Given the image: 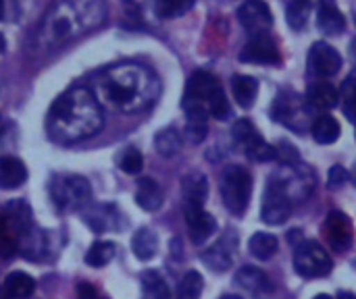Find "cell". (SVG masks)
I'll return each mask as SVG.
<instances>
[{"mask_svg": "<svg viewBox=\"0 0 356 299\" xmlns=\"http://www.w3.org/2000/svg\"><path fill=\"white\" fill-rule=\"evenodd\" d=\"M161 94L159 77L144 65L121 62L104 69L94 81V96L100 106L119 112H138L156 102Z\"/></svg>", "mask_w": 356, "mask_h": 299, "instance_id": "obj_1", "label": "cell"}, {"mask_svg": "<svg viewBox=\"0 0 356 299\" xmlns=\"http://www.w3.org/2000/svg\"><path fill=\"white\" fill-rule=\"evenodd\" d=\"M102 129V106L88 87H71L48 110L46 131L56 144H77Z\"/></svg>", "mask_w": 356, "mask_h": 299, "instance_id": "obj_2", "label": "cell"}, {"mask_svg": "<svg viewBox=\"0 0 356 299\" xmlns=\"http://www.w3.org/2000/svg\"><path fill=\"white\" fill-rule=\"evenodd\" d=\"M252 196V177L244 166L229 164L221 175V198L232 214H244Z\"/></svg>", "mask_w": 356, "mask_h": 299, "instance_id": "obj_3", "label": "cell"}, {"mask_svg": "<svg viewBox=\"0 0 356 299\" xmlns=\"http://www.w3.org/2000/svg\"><path fill=\"white\" fill-rule=\"evenodd\" d=\"M50 198L58 210H83L92 200V187L79 175H56L50 183Z\"/></svg>", "mask_w": 356, "mask_h": 299, "instance_id": "obj_4", "label": "cell"}, {"mask_svg": "<svg viewBox=\"0 0 356 299\" xmlns=\"http://www.w3.org/2000/svg\"><path fill=\"white\" fill-rule=\"evenodd\" d=\"M294 268L305 279H321L332 273L334 262L321 244L302 239L294 248Z\"/></svg>", "mask_w": 356, "mask_h": 299, "instance_id": "obj_5", "label": "cell"}, {"mask_svg": "<svg viewBox=\"0 0 356 299\" xmlns=\"http://www.w3.org/2000/svg\"><path fill=\"white\" fill-rule=\"evenodd\" d=\"M232 135H234V142L244 150V154L250 160H254V162H269V160H275L277 158L275 146L267 144L261 137L259 129L248 119L236 121V125L232 129Z\"/></svg>", "mask_w": 356, "mask_h": 299, "instance_id": "obj_6", "label": "cell"}, {"mask_svg": "<svg viewBox=\"0 0 356 299\" xmlns=\"http://www.w3.org/2000/svg\"><path fill=\"white\" fill-rule=\"evenodd\" d=\"M307 67L311 75L327 79V77H334L342 69V56L334 46L325 42H315L309 50Z\"/></svg>", "mask_w": 356, "mask_h": 299, "instance_id": "obj_7", "label": "cell"}, {"mask_svg": "<svg viewBox=\"0 0 356 299\" xmlns=\"http://www.w3.org/2000/svg\"><path fill=\"white\" fill-rule=\"evenodd\" d=\"M240 60L252 65H277L282 58L275 40L265 31V33H252V37L240 52Z\"/></svg>", "mask_w": 356, "mask_h": 299, "instance_id": "obj_8", "label": "cell"}, {"mask_svg": "<svg viewBox=\"0 0 356 299\" xmlns=\"http://www.w3.org/2000/svg\"><path fill=\"white\" fill-rule=\"evenodd\" d=\"M217 87H219V81L213 73L196 71L186 85V94H184V102H181L184 110L186 108H207V102Z\"/></svg>", "mask_w": 356, "mask_h": 299, "instance_id": "obj_9", "label": "cell"}, {"mask_svg": "<svg viewBox=\"0 0 356 299\" xmlns=\"http://www.w3.org/2000/svg\"><path fill=\"white\" fill-rule=\"evenodd\" d=\"M292 212V200L271 181L265 198H263V208H261V216L267 225H284L290 219Z\"/></svg>", "mask_w": 356, "mask_h": 299, "instance_id": "obj_10", "label": "cell"}, {"mask_svg": "<svg viewBox=\"0 0 356 299\" xmlns=\"http://www.w3.org/2000/svg\"><path fill=\"white\" fill-rule=\"evenodd\" d=\"M234 283L252 299H269L275 291V285L271 283L267 273H263L261 268H254V266L240 268L236 273Z\"/></svg>", "mask_w": 356, "mask_h": 299, "instance_id": "obj_11", "label": "cell"}, {"mask_svg": "<svg viewBox=\"0 0 356 299\" xmlns=\"http://www.w3.org/2000/svg\"><path fill=\"white\" fill-rule=\"evenodd\" d=\"M238 19L248 33H265L273 25V15L265 0H246L238 8Z\"/></svg>", "mask_w": 356, "mask_h": 299, "instance_id": "obj_12", "label": "cell"}, {"mask_svg": "<svg viewBox=\"0 0 356 299\" xmlns=\"http://www.w3.org/2000/svg\"><path fill=\"white\" fill-rule=\"evenodd\" d=\"M323 233L327 237V244L336 252H346L353 246V223L340 210L330 212V216L325 219V225H323Z\"/></svg>", "mask_w": 356, "mask_h": 299, "instance_id": "obj_13", "label": "cell"}, {"mask_svg": "<svg viewBox=\"0 0 356 299\" xmlns=\"http://www.w3.org/2000/svg\"><path fill=\"white\" fill-rule=\"evenodd\" d=\"M186 212V223H188V231H190V239L196 246H202L204 241H209V237L215 235L217 231V221L213 214H209L204 208H188Z\"/></svg>", "mask_w": 356, "mask_h": 299, "instance_id": "obj_14", "label": "cell"}, {"mask_svg": "<svg viewBox=\"0 0 356 299\" xmlns=\"http://www.w3.org/2000/svg\"><path fill=\"white\" fill-rule=\"evenodd\" d=\"M83 221L86 225L94 231V233H106V231H115L121 227V214L115 206L108 204H94L90 208L83 210Z\"/></svg>", "mask_w": 356, "mask_h": 299, "instance_id": "obj_15", "label": "cell"}, {"mask_svg": "<svg viewBox=\"0 0 356 299\" xmlns=\"http://www.w3.org/2000/svg\"><path fill=\"white\" fill-rule=\"evenodd\" d=\"M234 256H236V237H223L213 248H209L200 258L211 271L225 273L234 264Z\"/></svg>", "mask_w": 356, "mask_h": 299, "instance_id": "obj_16", "label": "cell"}, {"mask_svg": "<svg viewBox=\"0 0 356 299\" xmlns=\"http://www.w3.org/2000/svg\"><path fill=\"white\" fill-rule=\"evenodd\" d=\"M4 216H6V225H8V233L13 231L17 235V239H21L23 235H27L33 229L31 208L23 200H13L4 210Z\"/></svg>", "mask_w": 356, "mask_h": 299, "instance_id": "obj_17", "label": "cell"}, {"mask_svg": "<svg viewBox=\"0 0 356 299\" xmlns=\"http://www.w3.org/2000/svg\"><path fill=\"white\" fill-rule=\"evenodd\" d=\"M181 191H184V210L204 208L209 196V181L202 173H190L181 183Z\"/></svg>", "mask_w": 356, "mask_h": 299, "instance_id": "obj_18", "label": "cell"}, {"mask_svg": "<svg viewBox=\"0 0 356 299\" xmlns=\"http://www.w3.org/2000/svg\"><path fill=\"white\" fill-rule=\"evenodd\" d=\"M317 25L327 35H338L346 27V19L334 0H321L317 10Z\"/></svg>", "mask_w": 356, "mask_h": 299, "instance_id": "obj_19", "label": "cell"}, {"mask_svg": "<svg viewBox=\"0 0 356 299\" xmlns=\"http://www.w3.org/2000/svg\"><path fill=\"white\" fill-rule=\"evenodd\" d=\"M27 181V166L15 156H0V189H17Z\"/></svg>", "mask_w": 356, "mask_h": 299, "instance_id": "obj_20", "label": "cell"}, {"mask_svg": "<svg viewBox=\"0 0 356 299\" xmlns=\"http://www.w3.org/2000/svg\"><path fill=\"white\" fill-rule=\"evenodd\" d=\"M307 102L319 110H330V108L338 106L340 92L327 81H313L307 89Z\"/></svg>", "mask_w": 356, "mask_h": 299, "instance_id": "obj_21", "label": "cell"}, {"mask_svg": "<svg viewBox=\"0 0 356 299\" xmlns=\"http://www.w3.org/2000/svg\"><path fill=\"white\" fill-rule=\"evenodd\" d=\"M136 204L146 212H156L163 206V189L154 179H142L136 189Z\"/></svg>", "mask_w": 356, "mask_h": 299, "instance_id": "obj_22", "label": "cell"}, {"mask_svg": "<svg viewBox=\"0 0 356 299\" xmlns=\"http://www.w3.org/2000/svg\"><path fill=\"white\" fill-rule=\"evenodd\" d=\"M232 92H234L236 102L242 108H250L254 104V100H257L259 83L250 75H234V79H232Z\"/></svg>", "mask_w": 356, "mask_h": 299, "instance_id": "obj_23", "label": "cell"}, {"mask_svg": "<svg viewBox=\"0 0 356 299\" xmlns=\"http://www.w3.org/2000/svg\"><path fill=\"white\" fill-rule=\"evenodd\" d=\"M2 289L13 299H27L31 298L35 291V281H33V277H29L23 271H15L4 279Z\"/></svg>", "mask_w": 356, "mask_h": 299, "instance_id": "obj_24", "label": "cell"}, {"mask_svg": "<svg viewBox=\"0 0 356 299\" xmlns=\"http://www.w3.org/2000/svg\"><path fill=\"white\" fill-rule=\"evenodd\" d=\"M188 123L186 135L192 144H200L209 133V110L207 108H186Z\"/></svg>", "mask_w": 356, "mask_h": 299, "instance_id": "obj_25", "label": "cell"}, {"mask_svg": "<svg viewBox=\"0 0 356 299\" xmlns=\"http://www.w3.org/2000/svg\"><path fill=\"white\" fill-rule=\"evenodd\" d=\"M131 250H134L138 260H142V262L152 260L156 256V252H159V237H156V233L146 229V227L140 229L134 235V239H131Z\"/></svg>", "mask_w": 356, "mask_h": 299, "instance_id": "obj_26", "label": "cell"}, {"mask_svg": "<svg viewBox=\"0 0 356 299\" xmlns=\"http://www.w3.org/2000/svg\"><path fill=\"white\" fill-rule=\"evenodd\" d=\"M340 131H342V129H340V123H338V119L332 117V114H321V117L315 121V125H313V137H315V142L321 144V146H330V144L338 142Z\"/></svg>", "mask_w": 356, "mask_h": 299, "instance_id": "obj_27", "label": "cell"}, {"mask_svg": "<svg viewBox=\"0 0 356 299\" xmlns=\"http://www.w3.org/2000/svg\"><path fill=\"white\" fill-rule=\"evenodd\" d=\"M142 299H171V291L159 273L146 271L142 275Z\"/></svg>", "mask_w": 356, "mask_h": 299, "instance_id": "obj_28", "label": "cell"}, {"mask_svg": "<svg viewBox=\"0 0 356 299\" xmlns=\"http://www.w3.org/2000/svg\"><path fill=\"white\" fill-rule=\"evenodd\" d=\"M277 237L271 233H254L248 241V250L259 260H269L277 254Z\"/></svg>", "mask_w": 356, "mask_h": 299, "instance_id": "obj_29", "label": "cell"}, {"mask_svg": "<svg viewBox=\"0 0 356 299\" xmlns=\"http://www.w3.org/2000/svg\"><path fill=\"white\" fill-rule=\"evenodd\" d=\"M181 144H184L181 133H179L177 129H173V127L159 131L156 137H154V148H156V152H159L161 156H165V158L175 156V154L181 150Z\"/></svg>", "mask_w": 356, "mask_h": 299, "instance_id": "obj_30", "label": "cell"}, {"mask_svg": "<svg viewBox=\"0 0 356 299\" xmlns=\"http://www.w3.org/2000/svg\"><path fill=\"white\" fill-rule=\"evenodd\" d=\"M115 256V244L113 241H94L86 254V264L92 268H100L104 264H108Z\"/></svg>", "mask_w": 356, "mask_h": 299, "instance_id": "obj_31", "label": "cell"}, {"mask_svg": "<svg viewBox=\"0 0 356 299\" xmlns=\"http://www.w3.org/2000/svg\"><path fill=\"white\" fill-rule=\"evenodd\" d=\"M311 6L313 2L311 0H292L290 6H288V25L294 29V31H300L305 29L307 21H309V15H311Z\"/></svg>", "mask_w": 356, "mask_h": 299, "instance_id": "obj_32", "label": "cell"}, {"mask_svg": "<svg viewBox=\"0 0 356 299\" xmlns=\"http://www.w3.org/2000/svg\"><path fill=\"white\" fill-rule=\"evenodd\" d=\"M192 6H194V0H154V10L161 19L181 17Z\"/></svg>", "mask_w": 356, "mask_h": 299, "instance_id": "obj_33", "label": "cell"}, {"mask_svg": "<svg viewBox=\"0 0 356 299\" xmlns=\"http://www.w3.org/2000/svg\"><path fill=\"white\" fill-rule=\"evenodd\" d=\"M202 287H204V281L200 277V273L196 271H190L184 275L179 287H177V298L179 299H200L202 293Z\"/></svg>", "mask_w": 356, "mask_h": 299, "instance_id": "obj_34", "label": "cell"}, {"mask_svg": "<svg viewBox=\"0 0 356 299\" xmlns=\"http://www.w3.org/2000/svg\"><path fill=\"white\" fill-rule=\"evenodd\" d=\"M207 110H209V114H211V117H215V119H219V121L229 119L232 108H229V100H227V96H225V92H223V87H221V85H219V87L213 92V96L209 98V102H207Z\"/></svg>", "mask_w": 356, "mask_h": 299, "instance_id": "obj_35", "label": "cell"}, {"mask_svg": "<svg viewBox=\"0 0 356 299\" xmlns=\"http://www.w3.org/2000/svg\"><path fill=\"white\" fill-rule=\"evenodd\" d=\"M119 169L125 175H138L144 169V156L136 150V148H127L121 152L119 156Z\"/></svg>", "mask_w": 356, "mask_h": 299, "instance_id": "obj_36", "label": "cell"}, {"mask_svg": "<svg viewBox=\"0 0 356 299\" xmlns=\"http://www.w3.org/2000/svg\"><path fill=\"white\" fill-rule=\"evenodd\" d=\"M275 152H277V158H282L286 164H292V162L298 160L296 148H294L292 144H288V142H280V144L275 146Z\"/></svg>", "mask_w": 356, "mask_h": 299, "instance_id": "obj_37", "label": "cell"}, {"mask_svg": "<svg viewBox=\"0 0 356 299\" xmlns=\"http://www.w3.org/2000/svg\"><path fill=\"white\" fill-rule=\"evenodd\" d=\"M346 179H348V173H346L340 164H336V166L330 171V187H332V189L342 187V185L346 183Z\"/></svg>", "mask_w": 356, "mask_h": 299, "instance_id": "obj_38", "label": "cell"}, {"mask_svg": "<svg viewBox=\"0 0 356 299\" xmlns=\"http://www.w3.org/2000/svg\"><path fill=\"white\" fill-rule=\"evenodd\" d=\"M77 296H79V299H108L106 296H102L94 285L86 283V281L77 285Z\"/></svg>", "mask_w": 356, "mask_h": 299, "instance_id": "obj_39", "label": "cell"}, {"mask_svg": "<svg viewBox=\"0 0 356 299\" xmlns=\"http://www.w3.org/2000/svg\"><path fill=\"white\" fill-rule=\"evenodd\" d=\"M342 100H350V98H356V71H353L346 79H344V83H342Z\"/></svg>", "mask_w": 356, "mask_h": 299, "instance_id": "obj_40", "label": "cell"}, {"mask_svg": "<svg viewBox=\"0 0 356 299\" xmlns=\"http://www.w3.org/2000/svg\"><path fill=\"white\" fill-rule=\"evenodd\" d=\"M344 114L348 117V121H353L356 125V98H350V100H344Z\"/></svg>", "mask_w": 356, "mask_h": 299, "instance_id": "obj_41", "label": "cell"}, {"mask_svg": "<svg viewBox=\"0 0 356 299\" xmlns=\"http://www.w3.org/2000/svg\"><path fill=\"white\" fill-rule=\"evenodd\" d=\"M8 235V225H6V216L0 212V237H6Z\"/></svg>", "mask_w": 356, "mask_h": 299, "instance_id": "obj_42", "label": "cell"}, {"mask_svg": "<svg viewBox=\"0 0 356 299\" xmlns=\"http://www.w3.org/2000/svg\"><path fill=\"white\" fill-rule=\"evenodd\" d=\"M338 299H356V296L355 293H350V291H340Z\"/></svg>", "mask_w": 356, "mask_h": 299, "instance_id": "obj_43", "label": "cell"}, {"mask_svg": "<svg viewBox=\"0 0 356 299\" xmlns=\"http://www.w3.org/2000/svg\"><path fill=\"white\" fill-rule=\"evenodd\" d=\"M0 299H13V298H10L4 289H0Z\"/></svg>", "mask_w": 356, "mask_h": 299, "instance_id": "obj_44", "label": "cell"}, {"mask_svg": "<svg viewBox=\"0 0 356 299\" xmlns=\"http://www.w3.org/2000/svg\"><path fill=\"white\" fill-rule=\"evenodd\" d=\"M4 46H6V42H4V37H2V33H0V52L4 50Z\"/></svg>", "mask_w": 356, "mask_h": 299, "instance_id": "obj_45", "label": "cell"}, {"mask_svg": "<svg viewBox=\"0 0 356 299\" xmlns=\"http://www.w3.org/2000/svg\"><path fill=\"white\" fill-rule=\"evenodd\" d=\"M313 299H334V298H330V296H325V293H319V296H315Z\"/></svg>", "mask_w": 356, "mask_h": 299, "instance_id": "obj_46", "label": "cell"}, {"mask_svg": "<svg viewBox=\"0 0 356 299\" xmlns=\"http://www.w3.org/2000/svg\"><path fill=\"white\" fill-rule=\"evenodd\" d=\"M2 15H4V2L0 0V19H2Z\"/></svg>", "mask_w": 356, "mask_h": 299, "instance_id": "obj_47", "label": "cell"}, {"mask_svg": "<svg viewBox=\"0 0 356 299\" xmlns=\"http://www.w3.org/2000/svg\"><path fill=\"white\" fill-rule=\"evenodd\" d=\"M221 299H242V298H238V296H223Z\"/></svg>", "mask_w": 356, "mask_h": 299, "instance_id": "obj_48", "label": "cell"}, {"mask_svg": "<svg viewBox=\"0 0 356 299\" xmlns=\"http://www.w3.org/2000/svg\"><path fill=\"white\" fill-rule=\"evenodd\" d=\"M355 56H356V42H355Z\"/></svg>", "mask_w": 356, "mask_h": 299, "instance_id": "obj_49", "label": "cell"}]
</instances>
